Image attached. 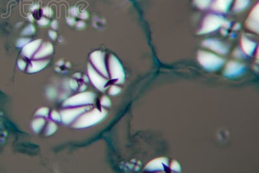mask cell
<instances>
[{
	"label": "cell",
	"mask_w": 259,
	"mask_h": 173,
	"mask_svg": "<svg viewBox=\"0 0 259 173\" xmlns=\"http://www.w3.org/2000/svg\"><path fill=\"white\" fill-rule=\"evenodd\" d=\"M245 69V67L243 64L238 63L236 62H230L227 64L224 75L228 78H234L242 75L244 72Z\"/></svg>",
	"instance_id": "277c9868"
},
{
	"label": "cell",
	"mask_w": 259,
	"mask_h": 173,
	"mask_svg": "<svg viewBox=\"0 0 259 173\" xmlns=\"http://www.w3.org/2000/svg\"><path fill=\"white\" fill-rule=\"evenodd\" d=\"M101 113L102 112H100L99 111H98L97 110H95L94 111H93V112H91V113L88 114L89 115L86 114V115H84V117H82V118L81 117L80 120L79 121H82L86 120L87 124L88 123L89 124L88 125H91V124L92 125V124H93V123L99 121V120H98V119H96V115H97L99 114H101Z\"/></svg>",
	"instance_id": "7c38bea8"
},
{
	"label": "cell",
	"mask_w": 259,
	"mask_h": 173,
	"mask_svg": "<svg viewBox=\"0 0 259 173\" xmlns=\"http://www.w3.org/2000/svg\"><path fill=\"white\" fill-rule=\"evenodd\" d=\"M56 25H57V22H56V21H54L53 23H52V24H51V26H52V27H53V28H56Z\"/></svg>",
	"instance_id": "d4e9b609"
},
{
	"label": "cell",
	"mask_w": 259,
	"mask_h": 173,
	"mask_svg": "<svg viewBox=\"0 0 259 173\" xmlns=\"http://www.w3.org/2000/svg\"><path fill=\"white\" fill-rule=\"evenodd\" d=\"M49 23L48 20L45 18H41L40 20H39L38 23L42 25V26H44V25H47Z\"/></svg>",
	"instance_id": "ffe728a7"
},
{
	"label": "cell",
	"mask_w": 259,
	"mask_h": 173,
	"mask_svg": "<svg viewBox=\"0 0 259 173\" xmlns=\"http://www.w3.org/2000/svg\"><path fill=\"white\" fill-rule=\"evenodd\" d=\"M47 110V108H41V109H40V110H39L38 111L37 114H38V115H45V114H47L48 112H45V111Z\"/></svg>",
	"instance_id": "44dd1931"
},
{
	"label": "cell",
	"mask_w": 259,
	"mask_h": 173,
	"mask_svg": "<svg viewBox=\"0 0 259 173\" xmlns=\"http://www.w3.org/2000/svg\"><path fill=\"white\" fill-rule=\"evenodd\" d=\"M248 28L249 29L257 33L258 32V6L257 5L254 9L251 12L249 18L246 22Z\"/></svg>",
	"instance_id": "52a82bcc"
},
{
	"label": "cell",
	"mask_w": 259,
	"mask_h": 173,
	"mask_svg": "<svg viewBox=\"0 0 259 173\" xmlns=\"http://www.w3.org/2000/svg\"><path fill=\"white\" fill-rule=\"evenodd\" d=\"M49 35H50V36L51 37V38L54 40V39H55V38H56V34L55 33V32H53V31H50V32H49Z\"/></svg>",
	"instance_id": "603a6c76"
},
{
	"label": "cell",
	"mask_w": 259,
	"mask_h": 173,
	"mask_svg": "<svg viewBox=\"0 0 259 173\" xmlns=\"http://www.w3.org/2000/svg\"><path fill=\"white\" fill-rule=\"evenodd\" d=\"M120 92V88L115 86H112L110 90V95H116L118 94Z\"/></svg>",
	"instance_id": "e0dca14e"
},
{
	"label": "cell",
	"mask_w": 259,
	"mask_h": 173,
	"mask_svg": "<svg viewBox=\"0 0 259 173\" xmlns=\"http://www.w3.org/2000/svg\"><path fill=\"white\" fill-rule=\"evenodd\" d=\"M40 44V40H36V41H35V42L28 44L27 46H26L23 49V55H26L28 58H30V56L32 55L33 51L36 50Z\"/></svg>",
	"instance_id": "8fae6325"
},
{
	"label": "cell",
	"mask_w": 259,
	"mask_h": 173,
	"mask_svg": "<svg viewBox=\"0 0 259 173\" xmlns=\"http://www.w3.org/2000/svg\"><path fill=\"white\" fill-rule=\"evenodd\" d=\"M94 53L96 56H94L93 54L92 55V60L99 62H93L94 64L96 65V67L97 66L98 67L100 71L102 72L105 76L108 77V73H107L106 69L105 68V65H104L103 59L102 58V56H101V55H102L101 53L99 52V51H97V52H95Z\"/></svg>",
	"instance_id": "30bf717a"
},
{
	"label": "cell",
	"mask_w": 259,
	"mask_h": 173,
	"mask_svg": "<svg viewBox=\"0 0 259 173\" xmlns=\"http://www.w3.org/2000/svg\"><path fill=\"white\" fill-rule=\"evenodd\" d=\"M110 69L112 79L117 80V84L123 83L125 78L123 67L117 58L113 55L110 59Z\"/></svg>",
	"instance_id": "3957f363"
},
{
	"label": "cell",
	"mask_w": 259,
	"mask_h": 173,
	"mask_svg": "<svg viewBox=\"0 0 259 173\" xmlns=\"http://www.w3.org/2000/svg\"><path fill=\"white\" fill-rule=\"evenodd\" d=\"M170 169L171 171H172V172H181L180 165H179V163L177 161H176V160H174V161H172V162L170 164Z\"/></svg>",
	"instance_id": "2e32d148"
},
{
	"label": "cell",
	"mask_w": 259,
	"mask_h": 173,
	"mask_svg": "<svg viewBox=\"0 0 259 173\" xmlns=\"http://www.w3.org/2000/svg\"><path fill=\"white\" fill-rule=\"evenodd\" d=\"M198 60L200 65L206 69L215 71L221 68L224 63V60L213 53L200 51L198 53Z\"/></svg>",
	"instance_id": "6da1fadb"
},
{
	"label": "cell",
	"mask_w": 259,
	"mask_h": 173,
	"mask_svg": "<svg viewBox=\"0 0 259 173\" xmlns=\"http://www.w3.org/2000/svg\"><path fill=\"white\" fill-rule=\"evenodd\" d=\"M101 105L105 106H110V101L109 99L106 97H104L101 100Z\"/></svg>",
	"instance_id": "ac0fdd59"
},
{
	"label": "cell",
	"mask_w": 259,
	"mask_h": 173,
	"mask_svg": "<svg viewBox=\"0 0 259 173\" xmlns=\"http://www.w3.org/2000/svg\"><path fill=\"white\" fill-rule=\"evenodd\" d=\"M233 0H216L212 5V9L218 12H226Z\"/></svg>",
	"instance_id": "9c48e42d"
},
{
	"label": "cell",
	"mask_w": 259,
	"mask_h": 173,
	"mask_svg": "<svg viewBox=\"0 0 259 173\" xmlns=\"http://www.w3.org/2000/svg\"><path fill=\"white\" fill-rule=\"evenodd\" d=\"M256 46V43H254L253 41L247 38L246 37L243 36L242 38V49H243V51L247 55H251L254 51Z\"/></svg>",
	"instance_id": "ba28073f"
},
{
	"label": "cell",
	"mask_w": 259,
	"mask_h": 173,
	"mask_svg": "<svg viewBox=\"0 0 259 173\" xmlns=\"http://www.w3.org/2000/svg\"><path fill=\"white\" fill-rule=\"evenodd\" d=\"M202 45L204 47L221 55H225L228 52L227 47L222 42L216 39H207L204 40Z\"/></svg>",
	"instance_id": "8992f818"
},
{
	"label": "cell",
	"mask_w": 259,
	"mask_h": 173,
	"mask_svg": "<svg viewBox=\"0 0 259 173\" xmlns=\"http://www.w3.org/2000/svg\"><path fill=\"white\" fill-rule=\"evenodd\" d=\"M169 167V159L166 158H159L154 159L148 163L145 167V170L147 171H165Z\"/></svg>",
	"instance_id": "5b68a950"
},
{
	"label": "cell",
	"mask_w": 259,
	"mask_h": 173,
	"mask_svg": "<svg viewBox=\"0 0 259 173\" xmlns=\"http://www.w3.org/2000/svg\"><path fill=\"white\" fill-rule=\"evenodd\" d=\"M249 3L250 0H236L234 10L236 12L243 11L246 7H248Z\"/></svg>",
	"instance_id": "4fadbf2b"
},
{
	"label": "cell",
	"mask_w": 259,
	"mask_h": 173,
	"mask_svg": "<svg viewBox=\"0 0 259 173\" xmlns=\"http://www.w3.org/2000/svg\"><path fill=\"white\" fill-rule=\"evenodd\" d=\"M18 65L20 69H23V68H25V67H26V63H25L22 60H20L18 61Z\"/></svg>",
	"instance_id": "7402d4cb"
},
{
	"label": "cell",
	"mask_w": 259,
	"mask_h": 173,
	"mask_svg": "<svg viewBox=\"0 0 259 173\" xmlns=\"http://www.w3.org/2000/svg\"><path fill=\"white\" fill-rule=\"evenodd\" d=\"M212 0H194L195 5L200 9H206L210 5Z\"/></svg>",
	"instance_id": "9a60e30c"
},
{
	"label": "cell",
	"mask_w": 259,
	"mask_h": 173,
	"mask_svg": "<svg viewBox=\"0 0 259 173\" xmlns=\"http://www.w3.org/2000/svg\"><path fill=\"white\" fill-rule=\"evenodd\" d=\"M225 22L224 19L220 16L215 14L208 15L203 20L199 34H206L214 32L222 26H224Z\"/></svg>",
	"instance_id": "7a4b0ae2"
},
{
	"label": "cell",
	"mask_w": 259,
	"mask_h": 173,
	"mask_svg": "<svg viewBox=\"0 0 259 173\" xmlns=\"http://www.w3.org/2000/svg\"><path fill=\"white\" fill-rule=\"evenodd\" d=\"M52 50L53 48L51 44H47V46H45L44 45V47L41 49V50L35 55V58H40V56H43L44 55L45 56L49 55L50 53H51Z\"/></svg>",
	"instance_id": "5bb4252c"
},
{
	"label": "cell",
	"mask_w": 259,
	"mask_h": 173,
	"mask_svg": "<svg viewBox=\"0 0 259 173\" xmlns=\"http://www.w3.org/2000/svg\"><path fill=\"white\" fill-rule=\"evenodd\" d=\"M44 14L47 16H51V10L49 8H45L44 9Z\"/></svg>",
	"instance_id": "d6986e66"
},
{
	"label": "cell",
	"mask_w": 259,
	"mask_h": 173,
	"mask_svg": "<svg viewBox=\"0 0 259 173\" xmlns=\"http://www.w3.org/2000/svg\"><path fill=\"white\" fill-rule=\"evenodd\" d=\"M71 12H72V14L74 16L77 15V12H78V9H77V8H73V9H72V11H71Z\"/></svg>",
	"instance_id": "cb8c5ba5"
}]
</instances>
